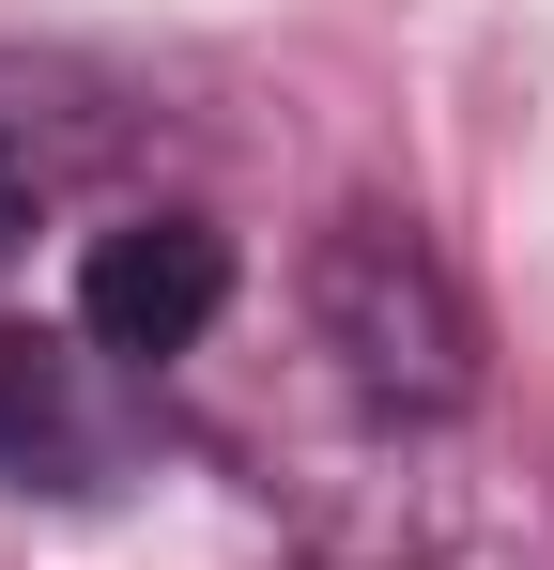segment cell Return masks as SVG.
<instances>
[{
  "label": "cell",
  "mask_w": 554,
  "mask_h": 570,
  "mask_svg": "<svg viewBox=\"0 0 554 570\" xmlns=\"http://www.w3.org/2000/svg\"><path fill=\"white\" fill-rule=\"evenodd\" d=\"M0 247H16V200H0Z\"/></svg>",
  "instance_id": "4"
},
{
  "label": "cell",
  "mask_w": 554,
  "mask_h": 570,
  "mask_svg": "<svg viewBox=\"0 0 554 570\" xmlns=\"http://www.w3.org/2000/svg\"><path fill=\"white\" fill-rule=\"evenodd\" d=\"M216 308H231V232H200V216H123V232H92V263H78V340L92 355H123V371L200 355Z\"/></svg>",
  "instance_id": "2"
},
{
  "label": "cell",
  "mask_w": 554,
  "mask_h": 570,
  "mask_svg": "<svg viewBox=\"0 0 554 570\" xmlns=\"http://www.w3.org/2000/svg\"><path fill=\"white\" fill-rule=\"evenodd\" d=\"M308 308H324V355H339L369 401H400V416H447L462 385H477V340H462L447 263H432L416 232H385V216H339V232H324Z\"/></svg>",
  "instance_id": "1"
},
{
  "label": "cell",
  "mask_w": 554,
  "mask_h": 570,
  "mask_svg": "<svg viewBox=\"0 0 554 570\" xmlns=\"http://www.w3.org/2000/svg\"><path fill=\"white\" fill-rule=\"evenodd\" d=\"M108 463H123V401L92 385V340H0V478L92 493Z\"/></svg>",
  "instance_id": "3"
}]
</instances>
